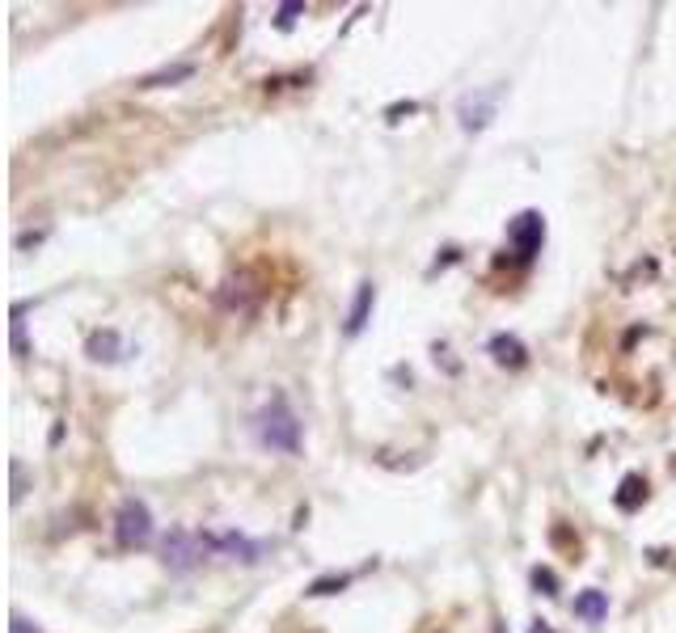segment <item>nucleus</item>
<instances>
[{
	"mask_svg": "<svg viewBox=\"0 0 676 633\" xmlns=\"http://www.w3.org/2000/svg\"><path fill=\"white\" fill-rule=\"evenodd\" d=\"M250 427H254V439H258L262 448H271V452H300V418L288 406L284 393H275L267 406L254 414Z\"/></svg>",
	"mask_w": 676,
	"mask_h": 633,
	"instance_id": "f257e3e1",
	"label": "nucleus"
},
{
	"mask_svg": "<svg viewBox=\"0 0 676 633\" xmlns=\"http://www.w3.org/2000/svg\"><path fill=\"white\" fill-rule=\"evenodd\" d=\"M208 553H216L208 532L174 528V532H169L165 541H161V562H165V570H174V574H191L195 566H203V558H208Z\"/></svg>",
	"mask_w": 676,
	"mask_h": 633,
	"instance_id": "f03ea898",
	"label": "nucleus"
},
{
	"mask_svg": "<svg viewBox=\"0 0 676 633\" xmlns=\"http://www.w3.org/2000/svg\"><path fill=\"white\" fill-rule=\"evenodd\" d=\"M153 511H148L144 498H123L119 511H115V541L123 549H144L153 541Z\"/></svg>",
	"mask_w": 676,
	"mask_h": 633,
	"instance_id": "7ed1b4c3",
	"label": "nucleus"
},
{
	"mask_svg": "<svg viewBox=\"0 0 676 633\" xmlns=\"http://www.w3.org/2000/svg\"><path fill=\"white\" fill-rule=\"evenodd\" d=\"M541 241H546V220L541 211H520L516 220H507V245L520 262H533L541 254Z\"/></svg>",
	"mask_w": 676,
	"mask_h": 633,
	"instance_id": "20e7f679",
	"label": "nucleus"
},
{
	"mask_svg": "<svg viewBox=\"0 0 676 633\" xmlns=\"http://www.w3.org/2000/svg\"><path fill=\"white\" fill-rule=\"evenodd\" d=\"M372 304H377V283L364 279L360 287H355V304H351V313H347V338H360L364 334V325H368V313H372Z\"/></svg>",
	"mask_w": 676,
	"mask_h": 633,
	"instance_id": "39448f33",
	"label": "nucleus"
},
{
	"mask_svg": "<svg viewBox=\"0 0 676 633\" xmlns=\"http://www.w3.org/2000/svg\"><path fill=\"white\" fill-rule=\"evenodd\" d=\"M85 355L93 363H119L123 359V338L115 330H93L85 342Z\"/></svg>",
	"mask_w": 676,
	"mask_h": 633,
	"instance_id": "423d86ee",
	"label": "nucleus"
},
{
	"mask_svg": "<svg viewBox=\"0 0 676 633\" xmlns=\"http://www.w3.org/2000/svg\"><path fill=\"white\" fill-rule=\"evenodd\" d=\"M571 612H575L579 621H588V625H600V621L609 617V596H605V591H596V587H588V591H579V596H575Z\"/></svg>",
	"mask_w": 676,
	"mask_h": 633,
	"instance_id": "0eeeda50",
	"label": "nucleus"
},
{
	"mask_svg": "<svg viewBox=\"0 0 676 633\" xmlns=\"http://www.w3.org/2000/svg\"><path fill=\"white\" fill-rule=\"evenodd\" d=\"M212 549H216V553H229V558H237V562H258V553H262V545L246 541V536H241V532H224V536H212Z\"/></svg>",
	"mask_w": 676,
	"mask_h": 633,
	"instance_id": "6e6552de",
	"label": "nucleus"
},
{
	"mask_svg": "<svg viewBox=\"0 0 676 633\" xmlns=\"http://www.w3.org/2000/svg\"><path fill=\"white\" fill-rule=\"evenodd\" d=\"M491 119H495V93L478 98V106H474V98L461 102V127H465V131H482Z\"/></svg>",
	"mask_w": 676,
	"mask_h": 633,
	"instance_id": "1a4fd4ad",
	"label": "nucleus"
},
{
	"mask_svg": "<svg viewBox=\"0 0 676 633\" xmlns=\"http://www.w3.org/2000/svg\"><path fill=\"white\" fill-rule=\"evenodd\" d=\"M491 355H495V363H503V368H524V359H529L524 342L512 338V334H495L491 338Z\"/></svg>",
	"mask_w": 676,
	"mask_h": 633,
	"instance_id": "9d476101",
	"label": "nucleus"
},
{
	"mask_svg": "<svg viewBox=\"0 0 676 633\" xmlns=\"http://www.w3.org/2000/svg\"><path fill=\"white\" fill-rule=\"evenodd\" d=\"M186 76H195V64H174V68H161V72H148L136 81V89H161V85H178Z\"/></svg>",
	"mask_w": 676,
	"mask_h": 633,
	"instance_id": "9b49d317",
	"label": "nucleus"
},
{
	"mask_svg": "<svg viewBox=\"0 0 676 633\" xmlns=\"http://www.w3.org/2000/svg\"><path fill=\"white\" fill-rule=\"evenodd\" d=\"M643 503H647V482L630 473L626 482H622V490H617V507H622V511H638Z\"/></svg>",
	"mask_w": 676,
	"mask_h": 633,
	"instance_id": "f8f14e48",
	"label": "nucleus"
},
{
	"mask_svg": "<svg viewBox=\"0 0 676 633\" xmlns=\"http://www.w3.org/2000/svg\"><path fill=\"white\" fill-rule=\"evenodd\" d=\"M22 313H26V304H13V351L17 355H26V321H22Z\"/></svg>",
	"mask_w": 676,
	"mask_h": 633,
	"instance_id": "ddd939ff",
	"label": "nucleus"
},
{
	"mask_svg": "<svg viewBox=\"0 0 676 633\" xmlns=\"http://www.w3.org/2000/svg\"><path fill=\"white\" fill-rule=\"evenodd\" d=\"M300 13H305V5H300V0H292V5H279V9H275V26H279V30H292Z\"/></svg>",
	"mask_w": 676,
	"mask_h": 633,
	"instance_id": "4468645a",
	"label": "nucleus"
},
{
	"mask_svg": "<svg viewBox=\"0 0 676 633\" xmlns=\"http://www.w3.org/2000/svg\"><path fill=\"white\" fill-rule=\"evenodd\" d=\"M351 579L347 574H334V579H317L313 587H309V596H334V591H343Z\"/></svg>",
	"mask_w": 676,
	"mask_h": 633,
	"instance_id": "2eb2a0df",
	"label": "nucleus"
},
{
	"mask_svg": "<svg viewBox=\"0 0 676 633\" xmlns=\"http://www.w3.org/2000/svg\"><path fill=\"white\" fill-rule=\"evenodd\" d=\"M533 587L537 591H546V596H558V579H554V570H533Z\"/></svg>",
	"mask_w": 676,
	"mask_h": 633,
	"instance_id": "dca6fc26",
	"label": "nucleus"
},
{
	"mask_svg": "<svg viewBox=\"0 0 676 633\" xmlns=\"http://www.w3.org/2000/svg\"><path fill=\"white\" fill-rule=\"evenodd\" d=\"M9 633H43L39 625H30L26 617H13V625H9Z\"/></svg>",
	"mask_w": 676,
	"mask_h": 633,
	"instance_id": "f3484780",
	"label": "nucleus"
},
{
	"mask_svg": "<svg viewBox=\"0 0 676 633\" xmlns=\"http://www.w3.org/2000/svg\"><path fill=\"white\" fill-rule=\"evenodd\" d=\"M533 633H550V625H533Z\"/></svg>",
	"mask_w": 676,
	"mask_h": 633,
	"instance_id": "a211bd4d",
	"label": "nucleus"
}]
</instances>
